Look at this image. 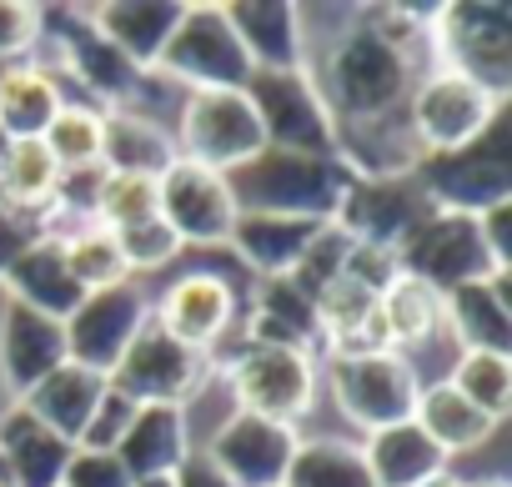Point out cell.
I'll return each mask as SVG.
<instances>
[{"label":"cell","instance_id":"obj_4","mask_svg":"<svg viewBox=\"0 0 512 487\" xmlns=\"http://www.w3.org/2000/svg\"><path fill=\"white\" fill-rule=\"evenodd\" d=\"M507 101H497L492 91H482L477 81L442 71V66H422L412 96H407V131L427 156H452L472 141H482L492 131V121L502 116Z\"/></svg>","mask_w":512,"mask_h":487},{"label":"cell","instance_id":"obj_5","mask_svg":"<svg viewBox=\"0 0 512 487\" xmlns=\"http://www.w3.org/2000/svg\"><path fill=\"white\" fill-rule=\"evenodd\" d=\"M226 392L236 412L297 427L322 392V362L292 347H241L226 367Z\"/></svg>","mask_w":512,"mask_h":487},{"label":"cell","instance_id":"obj_44","mask_svg":"<svg viewBox=\"0 0 512 487\" xmlns=\"http://www.w3.org/2000/svg\"><path fill=\"white\" fill-rule=\"evenodd\" d=\"M61 487H131V472L116 462V452H86L76 447L66 462Z\"/></svg>","mask_w":512,"mask_h":487},{"label":"cell","instance_id":"obj_33","mask_svg":"<svg viewBox=\"0 0 512 487\" xmlns=\"http://www.w3.org/2000/svg\"><path fill=\"white\" fill-rule=\"evenodd\" d=\"M282 487H372L367 457L347 437H297Z\"/></svg>","mask_w":512,"mask_h":487},{"label":"cell","instance_id":"obj_37","mask_svg":"<svg viewBox=\"0 0 512 487\" xmlns=\"http://www.w3.org/2000/svg\"><path fill=\"white\" fill-rule=\"evenodd\" d=\"M447 382L492 422H502L512 412V357H502V352H462L452 362Z\"/></svg>","mask_w":512,"mask_h":487},{"label":"cell","instance_id":"obj_1","mask_svg":"<svg viewBox=\"0 0 512 487\" xmlns=\"http://www.w3.org/2000/svg\"><path fill=\"white\" fill-rule=\"evenodd\" d=\"M307 76L332 126H367V121H387L407 111V96L422 76V56L392 51L352 21L342 36L322 41L307 56Z\"/></svg>","mask_w":512,"mask_h":487},{"label":"cell","instance_id":"obj_3","mask_svg":"<svg viewBox=\"0 0 512 487\" xmlns=\"http://www.w3.org/2000/svg\"><path fill=\"white\" fill-rule=\"evenodd\" d=\"M427 56L442 71H457L492 91L497 101L512 96V11L497 0H457L437 6L427 31Z\"/></svg>","mask_w":512,"mask_h":487},{"label":"cell","instance_id":"obj_48","mask_svg":"<svg viewBox=\"0 0 512 487\" xmlns=\"http://www.w3.org/2000/svg\"><path fill=\"white\" fill-rule=\"evenodd\" d=\"M131 487H176V472H166V477H136Z\"/></svg>","mask_w":512,"mask_h":487},{"label":"cell","instance_id":"obj_43","mask_svg":"<svg viewBox=\"0 0 512 487\" xmlns=\"http://www.w3.org/2000/svg\"><path fill=\"white\" fill-rule=\"evenodd\" d=\"M131 417H136V402L121 397V392L106 382V397L96 402V412H91V422H86V432H81L76 447H86V452H116V442L126 437Z\"/></svg>","mask_w":512,"mask_h":487},{"label":"cell","instance_id":"obj_36","mask_svg":"<svg viewBox=\"0 0 512 487\" xmlns=\"http://www.w3.org/2000/svg\"><path fill=\"white\" fill-rule=\"evenodd\" d=\"M61 247H66V267H71V277H76V287H81L86 297L131 282L126 257H121L116 236H111L106 226H81V231L61 236Z\"/></svg>","mask_w":512,"mask_h":487},{"label":"cell","instance_id":"obj_47","mask_svg":"<svg viewBox=\"0 0 512 487\" xmlns=\"http://www.w3.org/2000/svg\"><path fill=\"white\" fill-rule=\"evenodd\" d=\"M176 487H231L201 452H186L181 457V467H176Z\"/></svg>","mask_w":512,"mask_h":487},{"label":"cell","instance_id":"obj_23","mask_svg":"<svg viewBox=\"0 0 512 487\" xmlns=\"http://www.w3.org/2000/svg\"><path fill=\"white\" fill-rule=\"evenodd\" d=\"M246 347H317V307L292 277H267L246 307Z\"/></svg>","mask_w":512,"mask_h":487},{"label":"cell","instance_id":"obj_10","mask_svg":"<svg viewBox=\"0 0 512 487\" xmlns=\"http://www.w3.org/2000/svg\"><path fill=\"white\" fill-rule=\"evenodd\" d=\"M241 91L256 121H262L267 146L302 151V156H337V126L307 71H251Z\"/></svg>","mask_w":512,"mask_h":487},{"label":"cell","instance_id":"obj_12","mask_svg":"<svg viewBox=\"0 0 512 487\" xmlns=\"http://www.w3.org/2000/svg\"><path fill=\"white\" fill-rule=\"evenodd\" d=\"M397 262H402L407 277H422L437 292H452V287H467V282H487V277L502 272L487 257L477 216H467V211H432L397 247Z\"/></svg>","mask_w":512,"mask_h":487},{"label":"cell","instance_id":"obj_26","mask_svg":"<svg viewBox=\"0 0 512 487\" xmlns=\"http://www.w3.org/2000/svg\"><path fill=\"white\" fill-rule=\"evenodd\" d=\"M101 397H106V377H101V372L76 367V362H61L46 382H36V387L21 397V407H26L31 417H41L56 437H66V442L76 447Z\"/></svg>","mask_w":512,"mask_h":487},{"label":"cell","instance_id":"obj_24","mask_svg":"<svg viewBox=\"0 0 512 487\" xmlns=\"http://www.w3.org/2000/svg\"><path fill=\"white\" fill-rule=\"evenodd\" d=\"M71 452L76 447L56 437L41 417H31L21 402L6 407V417H0V457H6L16 487H61Z\"/></svg>","mask_w":512,"mask_h":487},{"label":"cell","instance_id":"obj_51","mask_svg":"<svg viewBox=\"0 0 512 487\" xmlns=\"http://www.w3.org/2000/svg\"><path fill=\"white\" fill-rule=\"evenodd\" d=\"M472 487H507V477H482V482H472Z\"/></svg>","mask_w":512,"mask_h":487},{"label":"cell","instance_id":"obj_39","mask_svg":"<svg viewBox=\"0 0 512 487\" xmlns=\"http://www.w3.org/2000/svg\"><path fill=\"white\" fill-rule=\"evenodd\" d=\"M111 236H116V247H121L131 277H136V272H161V267H171V262L181 257V236H176L161 216L136 221V226H121V231H111Z\"/></svg>","mask_w":512,"mask_h":487},{"label":"cell","instance_id":"obj_15","mask_svg":"<svg viewBox=\"0 0 512 487\" xmlns=\"http://www.w3.org/2000/svg\"><path fill=\"white\" fill-rule=\"evenodd\" d=\"M151 317V297L136 282L91 292L71 317H66V357L76 367H91L101 377H111V367L121 362V352L136 342V332Z\"/></svg>","mask_w":512,"mask_h":487},{"label":"cell","instance_id":"obj_21","mask_svg":"<svg viewBox=\"0 0 512 487\" xmlns=\"http://www.w3.org/2000/svg\"><path fill=\"white\" fill-rule=\"evenodd\" d=\"M327 221H307V216H267V211H236V226L226 236V247H236V257L256 272V277H292V267L302 262V252L312 247V236Z\"/></svg>","mask_w":512,"mask_h":487},{"label":"cell","instance_id":"obj_28","mask_svg":"<svg viewBox=\"0 0 512 487\" xmlns=\"http://www.w3.org/2000/svg\"><path fill=\"white\" fill-rule=\"evenodd\" d=\"M61 106H66L61 76H51L36 61L6 66V76H0V131H6V141H41Z\"/></svg>","mask_w":512,"mask_h":487},{"label":"cell","instance_id":"obj_46","mask_svg":"<svg viewBox=\"0 0 512 487\" xmlns=\"http://www.w3.org/2000/svg\"><path fill=\"white\" fill-rule=\"evenodd\" d=\"M477 231L487 241V257L502 272H512V201H497V206L477 211Z\"/></svg>","mask_w":512,"mask_h":487},{"label":"cell","instance_id":"obj_25","mask_svg":"<svg viewBox=\"0 0 512 487\" xmlns=\"http://www.w3.org/2000/svg\"><path fill=\"white\" fill-rule=\"evenodd\" d=\"M6 297L21 302V307H36V312H46V317H56V322H66V317L86 302V292L76 287V277H71V267H66L61 236H41L36 247L6 272Z\"/></svg>","mask_w":512,"mask_h":487},{"label":"cell","instance_id":"obj_52","mask_svg":"<svg viewBox=\"0 0 512 487\" xmlns=\"http://www.w3.org/2000/svg\"><path fill=\"white\" fill-rule=\"evenodd\" d=\"M6 146H11V141H6V131H0V161H6Z\"/></svg>","mask_w":512,"mask_h":487},{"label":"cell","instance_id":"obj_45","mask_svg":"<svg viewBox=\"0 0 512 487\" xmlns=\"http://www.w3.org/2000/svg\"><path fill=\"white\" fill-rule=\"evenodd\" d=\"M46 236L41 216H26V211H11L0 206V282H6V272L36 247V241Z\"/></svg>","mask_w":512,"mask_h":487},{"label":"cell","instance_id":"obj_31","mask_svg":"<svg viewBox=\"0 0 512 487\" xmlns=\"http://www.w3.org/2000/svg\"><path fill=\"white\" fill-rule=\"evenodd\" d=\"M412 422L432 437V447H442L447 457L452 452H467V447H482L492 437V417H482L452 382H432L417 392V407H412Z\"/></svg>","mask_w":512,"mask_h":487},{"label":"cell","instance_id":"obj_13","mask_svg":"<svg viewBox=\"0 0 512 487\" xmlns=\"http://www.w3.org/2000/svg\"><path fill=\"white\" fill-rule=\"evenodd\" d=\"M156 216L181 236V247H221L236 226V201L221 171L176 156L156 176Z\"/></svg>","mask_w":512,"mask_h":487},{"label":"cell","instance_id":"obj_29","mask_svg":"<svg viewBox=\"0 0 512 487\" xmlns=\"http://www.w3.org/2000/svg\"><path fill=\"white\" fill-rule=\"evenodd\" d=\"M362 457H367L372 487H422L437 472H447V452L432 447V437L417 422H397V427L372 432L362 442Z\"/></svg>","mask_w":512,"mask_h":487},{"label":"cell","instance_id":"obj_9","mask_svg":"<svg viewBox=\"0 0 512 487\" xmlns=\"http://www.w3.org/2000/svg\"><path fill=\"white\" fill-rule=\"evenodd\" d=\"M156 71L191 91H241L251 81V61H246L236 31L226 26L221 6H186Z\"/></svg>","mask_w":512,"mask_h":487},{"label":"cell","instance_id":"obj_7","mask_svg":"<svg viewBox=\"0 0 512 487\" xmlns=\"http://www.w3.org/2000/svg\"><path fill=\"white\" fill-rule=\"evenodd\" d=\"M106 382L121 397H131L136 407H186L211 382V352L176 342L171 332L156 327V317H146V327L121 352V362L111 367Z\"/></svg>","mask_w":512,"mask_h":487},{"label":"cell","instance_id":"obj_22","mask_svg":"<svg viewBox=\"0 0 512 487\" xmlns=\"http://www.w3.org/2000/svg\"><path fill=\"white\" fill-rule=\"evenodd\" d=\"M91 26L141 71H156L176 21H181V0H111V6H86Z\"/></svg>","mask_w":512,"mask_h":487},{"label":"cell","instance_id":"obj_11","mask_svg":"<svg viewBox=\"0 0 512 487\" xmlns=\"http://www.w3.org/2000/svg\"><path fill=\"white\" fill-rule=\"evenodd\" d=\"M422 191L432 196L437 211H487L497 201H512V146L502 131V116L492 121V131L452 156H427L417 166Z\"/></svg>","mask_w":512,"mask_h":487},{"label":"cell","instance_id":"obj_16","mask_svg":"<svg viewBox=\"0 0 512 487\" xmlns=\"http://www.w3.org/2000/svg\"><path fill=\"white\" fill-rule=\"evenodd\" d=\"M292 452H297V427L251 417V412H231V417H221V427L211 432L201 457L231 487H282Z\"/></svg>","mask_w":512,"mask_h":487},{"label":"cell","instance_id":"obj_17","mask_svg":"<svg viewBox=\"0 0 512 487\" xmlns=\"http://www.w3.org/2000/svg\"><path fill=\"white\" fill-rule=\"evenodd\" d=\"M151 317L176 342H186L196 352H211L236 322V287L221 272H186L156 297Z\"/></svg>","mask_w":512,"mask_h":487},{"label":"cell","instance_id":"obj_27","mask_svg":"<svg viewBox=\"0 0 512 487\" xmlns=\"http://www.w3.org/2000/svg\"><path fill=\"white\" fill-rule=\"evenodd\" d=\"M191 452V432H186V407H136L126 437L116 442V462L136 477H166L181 467V457Z\"/></svg>","mask_w":512,"mask_h":487},{"label":"cell","instance_id":"obj_42","mask_svg":"<svg viewBox=\"0 0 512 487\" xmlns=\"http://www.w3.org/2000/svg\"><path fill=\"white\" fill-rule=\"evenodd\" d=\"M41 46V6H26V0H0V61L16 66L31 61Z\"/></svg>","mask_w":512,"mask_h":487},{"label":"cell","instance_id":"obj_35","mask_svg":"<svg viewBox=\"0 0 512 487\" xmlns=\"http://www.w3.org/2000/svg\"><path fill=\"white\" fill-rule=\"evenodd\" d=\"M46 151L56 156L61 171H86V166H101V146H106V111L86 106V101H71L56 111V121L46 126Z\"/></svg>","mask_w":512,"mask_h":487},{"label":"cell","instance_id":"obj_50","mask_svg":"<svg viewBox=\"0 0 512 487\" xmlns=\"http://www.w3.org/2000/svg\"><path fill=\"white\" fill-rule=\"evenodd\" d=\"M0 487H16V477H11V467H6V457H0Z\"/></svg>","mask_w":512,"mask_h":487},{"label":"cell","instance_id":"obj_34","mask_svg":"<svg viewBox=\"0 0 512 487\" xmlns=\"http://www.w3.org/2000/svg\"><path fill=\"white\" fill-rule=\"evenodd\" d=\"M56 186H61V166L46 151V141H11L6 146V161H0V206L46 216Z\"/></svg>","mask_w":512,"mask_h":487},{"label":"cell","instance_id":"obj_14","mask_svg":"<svg viewBox=\"0 0 512 487\" xmlns=\"http://www.w3.org/2000/svg\"><path fill=\"white\" fill-rule=\"evenodd\" d=\"M432 196L422 191L417 171L412 176H357L332 216L352 241H377V247H402V241L432 216Z\"/></svg>","mask_w":512,"mask_h":487},{"label":"cell","instance_id":"obj_53","mask_svg":"<svg viewBox=\"0 0 512 487\" xmlns=\"http://www.w3.org/2000/svg\"><path fill=\"white\" fill-rule=\"evenodd\" d=\"M0 76H6V61H0Z\"/></svg>","mask_w":512,"mask_h":487},{"label":"cell","instance_id":"obj_38","mask_svg":"<svg viewBox=\"0 0 512 487\" xmlns=\"http://www.w3.org/2000/svg\"><path fill=\"white\" fill-rule=\"evenodd\" d=\"M151 216H156V181L151 176H116V171H106L101 201H96V226L121 231V226H136V221H151Z\"/></svg>","mask_w":512,"mask_h":487},{"label":"cell","instance_id":"obj_2","mask_svg":"<svg viewBox=\"0 0 512 487\" xmlns=\"http://www.w3.org/2000/svg\"><path fill=\"white\" fill-rule=\"evenodd\" d=\"M352 181L357 176L337 156H302V151H277V146H262L246 166L226 171L236 211L307 216V221H332Z\"/></svg>","mask_w":512,"mask_h":487},{"label":"cell","instance_id":"obj_32","mask_svg":"<svg viewBox=\"0 0 512 487\" xmlns=\"http://www.w3.org/2000/svg\"><path fill=\"white\" fill-rule=\"evenodd\" d=\"M377 312H382V322H387L392 352H402V357L442 332V292L427 287L422 277H407V272L377 297Z\"/></svg>","mask_w":512,"mask_h":487},{"label":"cell","instance_id":"obj_6","mask_svg":"<svg viewBox=\"0 0 512 487\" xmlns=\"http://www.w3.org/2000/svg\"><path fill=\"white\" fill-rule=\"evenodd\" d=\"M322 387L332 392L337 412L362 427L367 437L397 422H412L417 407V372L402 352H372V357H327L322 367Z\"/></svg>","mask_w":512,"mask_h":487},{"label":"cell","instance_id":"obj_49","mask_svg":"<svg viewBox=\"0 0 512 487\" xmlns=\"http://www.w3.org/2000/svg\"><path fill=\"white\" fill-rule=\"evenodd\" d=\"M422 487H467V482H457L452 472H437V477H432V482H422Z\"/></svg>","mask_w":512,"mask_h":487},{"label":"cell","instance_id":"obj_18","mask_svg":"<svg viewBox=\"0 0 512 487\" xmlns=\"http://www.w3.org/2000/svg\"><path fill=\"white\" fill-rule=\"evenodd\" d=\"M61 362H71L66 357V322L6 297V307H0V382H6V392L21 402Z\"/></svg>","mask_w":512,"mask_h":487},{"label":"cell","instance_id":"obj_40","mask_svg":"<svg viewBox=\"0 0 512 487\" xmlns=\"http://www.w3.org/2000/svg\"><path fill=\"white\" fill-rule=\"evenodd\" d=\"M347 252H352V236L342 231V226H322L317 236H312V247L302 252V262L292 267V282H297V292H307L312 302H317V292H327L337 277H342V262H347Z\"/></svg>","mask_w":512,"mask_h":487},{"label":"cell","instance_id":"obj_19","mask_svg":"<svg viewBox=\"0 0 512 487\" xmlns=\"http://www.w3.org/2000/svg\"><path fill=\"white\" fill-rule=\"evenodd\" d=\"M442 327L457 337L462 352L512 357V272L442 292Z\"/></svg>","mask_w":512,"mask_h":487},{"label":"cell","instance_id":"obj_8","mask_svg":"<svg viewBox=\"0 0 512 487\" xmlns=\"http://www.w3.org/2000/svg\"><path fill=\"white\" fill-rule=\"evenodd\" d=\"M171 141H176L181 161H196V166L221 171V176L246 166L267 146L262 121H256L246 91H186Z\"/></svg>","mask_w":512,"mask_h":487},{"label":"cell","instance_id":"obj_20","mask_svg":"<svg viewBox=\"0 0 512 487\" xmlns=\"http://www.w3.org/2000/svg\"><path fill=\"white\" fill-rule=\"evenodd\" d=\"M221 11L251 71H307V41L297 26V6H287V0H231Z\"/></svg>","mask_w":512,"mask_h":487},{"label":"cell","instance_id":"obj_41","mask_svg":"<svg viewBox=\"0 0 512 487\" xmlns=\"http://www.w3.org/2000/svg\"><path fill=\"white\" fill-rule=\"evenodd\" d=\"M342 277H347L352 287L382 297V292L402 277V262H397L392 247H377V241H352V252H347V262H342Z\"/></svg>","mask_w":512,"mask_h":487},{"label":"cell","instance_id":"obj_30","mask_svg":"<svg viewBox=\"0 0 512 487\" xmlns=\"http://www.w3.org/2000/svg\"><path fill=\"white\" fill-rule=\"evenodd\" d=\"M176 161V141L146 111H106V146L101 166L116 176H161Z\"/></svg>","mask_w":512,"mask_h":487}]
</instances>
